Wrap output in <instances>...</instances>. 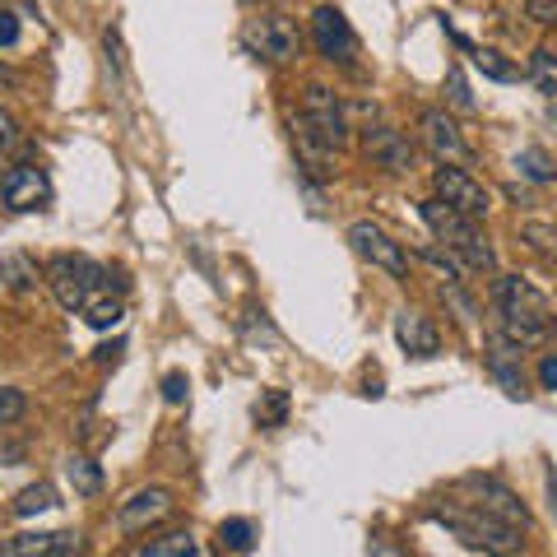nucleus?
Wrapping results in <instances>:
<instances>
[{"label":"nucleus","mask_w":557,"mask_h":557,"mask_svg":"<svg viewBox=\"0 0 557 557\" xmlns=\"http://www.w3.org/2000/svg\"><path fill=\"white\" fill-rule=\"evenodd\" d=\"M446 89H450V102H456L460 112H474V94H469V84H465L460 70H450V75H446Z\"/></svg>","instance_id":"29"},{"label":"nucleus","mask_w":557,"mask_h":557,"mask_svg":"<svg viewBox=\"0 0 557 557\" xmlns=\"http://www.w3.org/2000/svg\"><path fill=\"white\" fill-rule=\"evenodd\" d=\"M121 317H126V307H121L116 298H108V293H98V298L84 307V321H89L94 330H112V325H121Z\"/></svg>","instance_id":"25"},{"label":"nucleus","mask_w":557,"mask_h":557,"mask_svg":"<svg viewBox=\"0 0 557 557\" xmlns=\"http://www.w3.org/2000/svg\"><path fill=\"white\" fill-rule=\"evenodd\" d=\"M516 168H520V177H530V182H539V186H548V182H557V163L548 159L544 149H520L516 153Z\"/></svg>","instance_id":"24"},{"label":"nucleus","mask_w":557,"mask_h":557,"mask_svg":"<svg viewBox=\"0 0 557 557\" xmlns=\"http://www.w3.org/2000/svg\"><path fill=\"white\" fill-rule=\"evenodd\" d=\"M395 339H399V348H405L409 358H437V348H442L437 325H432L423 311H399L395 317Z\"/></svg>","instance_id":"17"},{"label":"nucleus","mask_w":557,"mask_h":557,"mask_svg":"<svg viewBox=\"0 0 557 557\" xmlns=\"http://www.w3.org/2000/svg\"><path fill=\"white\" fill-rule=\"evenodd\" d=\"M450 38H456L460 47H469V61H474V70H483L487 79H497V84H511V79L520 75V70H516V61H507V57H502V51H493V47H474V42L465 38V33H450Z\"/></svg>","instance_id":"18"},{"label":"nucleus","mask_w":557,"mask_h":557,"mask_svg":"<svg viewBox=\"0 0 557 557\" xmlns=\"http://www.w3.org/2000/svg\"><path fill=\"white\" fill-rule=\"evenodd\" d=\"M362 153L386 172H409L413 168V145L395 126H368L362 131Z\"/></svg>","instance_id":"15"},{"label":"nucleus","mask_w":557,"mask_h":557,"mask_svg":"<svg viewBox=\"0 0 557 557\" xmlns=\"http://www.w3.org/2000/svg\"><path fill=\"white\" fill-rule=\"evenodd\" d=\"M20 42V14L0 10V47H14Z\"/></svg>","instance_id":"33"},{"label":"nucleus","mask_w":557,"mask_h":557,"mask_svg":"<svg viewBox=\"0 0 557 557\" xmlns=\"http://www.w3.org/2000/svg\"><path fill=\"white\" fill-rule=\"evenodd\" d=\"M418 219H423L428 228L437 233V242L460 260V265L483 270V274H493V270H497V251L487 247V237L474 228V219L456 214V209L442 205L437 196H432V200H418Z\"/></svg>","instance_id":"3"},{"label":"nucleus","mask_w":557,"mask_h":557,"mask_svg":"<svg viewBox=\"0 0 557 557\" xmlns=\"http://www.w3.org/2000/svg\"><path fill=\"white\" fill-rule=\"evenodd\" d=\"M311 42H317V51L325 61H339V65H354V57H358L354 28H348L344 10H335V5H321L311 14Z\"/></svg>","instance_id":"10"},{"label":"nucleus","mask_w":557,"mask_h":557,"mask_svg":"<svg viewBox=\"0 0 557 557\" xmlns=\"http://www.w3.org/2000/svg\"><path fill=\"white\" fill-rule=\"evenodd\" d=\"M0 200H5L10 214H38V209L51 205V182L42 168H10L5 177H0Z\"/></svg>","instance_id":"9"},{"label":"nucleus","mask_w":557,"mask_h":557,"mask_svg":"<svg viewBox=\"0 0 557 557\" xmlns=\"http://www.w3.org/2000/svg\"><path fill=\"white\" fill-rule=\"evenodd\" d=\"M539 386H544V391H557V354H548L544 362H539Z\"/></svg>","instance_id":"34"},{"label":"nucleus","mask_w":557,"mask_h":557,"mask_svg":"<svg viewBox=\"0 0 557 557\" xmlns=\"http://www.w3.org/2000/svg\"><path fill=\"white\" fill-rule=\"evenodd\" d=\"M168 511H172V493H168V487H139V493H131L116 507V525L126 534H139V530H149L153 520H163Z\"/></svg>","instance_id":"14"},{"label":"nucleus","mask_w":557,"mask_h":557,"mask_svg":"<svg viewBox=\"0 0 557 557\" xmlns=\"http://www.w3.org/2000/svg\"><path fill=\"white\" fill-rule=\"evenodd\" d=\"M65 483L75 487L79 497H98L102 493V469L89 456H70L65 460Z\"/></svg>","instance_id":"20"},{"label":"nucleus","mask_w":557,"mask_h":557,"mask_svg":"<svg viewBox=\"0 0 557 557\" xmlns=\"http://www.w3.org/2000/svg\"><path fill=\"white\" fill-rule=\"evenodd\" d=\"M28 413V395L20 386H0V423H20Z\"/></svg>","instance_id":"28"},{"label":"nucleus","mask_w":557,"mask_h":557,"mask_svg":"<svg viewBox=\"0 0 557 557\" xmlns=\"http://www.w3.org/2000/svg\"><path fill=\"white\" fill-rule=\"evenodd\" d=\"M242 42L270 65H284V61L302 57V28L293 20H284V14H260V20H251L247 33H242Z\"/></svg>","instance_id":"6"},{"label":"nucleus","mask_w":557,"mask_h":557,"mask_svg":"<svg viewBox=\"0 0 557 557\" xmlns=\"http://www.w3.org/2000/svg\"><path fill=\"white\" fill-rule=\"evenodd\" d=\"M428 516L442 520L446 530H456L460 544L483 548V553H493V557H516L520 548H525V539H520L525 530L507 525V520L487 516V511H479V507H432Z\"/></svg>","instance_id":"4"},{"label":"nucleus","mask_w":557,"mask_h":557,"mask_svg":"<svg viewBox=\"0 0 557 557\" xmlns=\"http://www.w3.org/2000/svg\"><path fill=\"white\" fill-rule=\"evenodd\" d=\"M298 145L307 153V168L325 172V163L348 145V116L335 89L325 84H307L302 94V112H298Z\"/></svg>","instance_id":"1"},{"label":"nucleus","mask_w":557,"mask_h":557,"mask_svg":"<svg viewBox=\"0 0 557 557\" xmlns=\"http://www.w3.org/2000/svg\"><path fill=\"white\" fill-rule=\"evenodd\" d=\"M186 395H190L186 372H168L163 376V399H168V405H186Z\"/></svg>","instance_id":"30"},{"label":"nucleus","mask_w":557,"mask_h":557,"mask_svg":"<svg viewBox=\"0 0 557 557\" xmlns=\"http://www.w3.org/2000/svg\"><path fill=\"white\" fill-rule=\"evenodd\" d=\"M284 413H288V395H284V391H270V395L256 405V423H260V428H278V423H284Z\"/></svg>","instance_id":"27"},{"label":"nucleus","mask_w":557,"mask_h":557,"mask_svg":"<svg viewBox=\"0 0 557 557\" xmlns=\"http://www.w3.org/2000/svg\"><path fill=\"white\" fill-rule=\"evenodd\" d=\"M14 145H20V121L0 108V153H10Z\"/></svg>","instance_id":"32"},{"label":"nucleus","mask_w":557,"mask_h":557,"mask_svg":"<svg viewBox=\"0 0 557 557\" xmlns=\"http://www.w3.org/2000/svg\"><path fill=\"white\" fill-rule=\"evenodd\" d=\"M530 84H534L539 94L557 98V51L553 47H539L534 57H530Z\"/></svg>","instance_id":"23"},{"label":"nucleus","mask_w":557,"mask_h":557,"mask_svg":"<svg viewBox=\"0 0 557 557\" xmlns=\"http://www.w3.org/2000/svg\"><path fill=\"white\" fill-rule=\"evenodd\" d=\"M548 330H553V335H557V317H553V325H548Z\"/></svg>","instance_id":"36"},{"label":"nucleus","mask_w":557,"mask_h":557,"mask_svg":"<svg viewBox=\"0 0 557 557\" xmlns=\"http://www.w3.org/2000/svg\"><path fill=\"white\" fill-rule=\"evenodd\" d=\"M38 284V260L24 256V251H10L0 256V288H14V293H28Z\"/></svg>","instance_id":"19"},{"label":"nucleus","mask_w":557,"mask_h":557,"mask_svg":"<svg viewBox=\"0 0 557 557\" xmlns=\"http://www.w3.org/2000/svg\"><path fill=\"white\" fill-rule=\"evenodd\" d=\"M432 190H437L442 205H450L456 214L474 219V223L487 214V209H493V196H487V186H483L479 177H469L465 168H450V163H442L437 172H432Z\"/></svg>","instance_id":"7"},{"label":"nucleus","mask_w":557,"mask_h":557,"mask_svg":"<svg viewBox=\"0 0 557 557\" xmlns=\"http://www.w3.org/2000/svg\"><path fill=\"white\" fill-rule=\"evenodd\" d=\"M42 278H47V288L57 293V302L65 311H84L102 293V284H108V270L94 265L89 256H70L65 251V256H51L47 260Z\"/></svg>","instance_id":"5"},{"label":"nucleus","mask_w":557,"mask_h":557,"mask_svg":"<svg viewBox=\"0 0 557 557\" xmlns=\"http://www.w3.org/2000/svg\"><path fill=\"white\" fill-rule=\"evenodd\" d=\"M121 354H126V344H121V339H116V344H102V348H98V362H102V368H108V362L116 368Z\"/></svg>","instance_id":"35"},{"label":"nucleus","mask_w":557,"mask_h":557,"mask_svg":"<svg viewBox=\"0 0 557 557\" xmlns=\"http://www.w3.org/2000/svg\"><path fill=\"white\" fill-rule=\"evenodd\" d=\"M483 368H487V376H493L511 399H525V395H530V391H525V372H520V344H516V339H507V335H493V339H487Z\"/></svg>","instance_id":"12"},{"label":"nucleus","mask_w":557,"mask_h":557,"mask_svg":"<svg viewBox=\"0 0 557 557\" xmlns=\"http://www.w3.org/2000/svg\"><path fill=\"white\" fill-rule=\"evenodd\" d=\"M418 126H423V145H428V153H432L437 163H450V168H456V163H469L465 135H460V126H456V121H450L442 108H428Z\"/></svg>","instance_id":"11"},{"label":"nucleus","mask_w":557,"mask_h":557,"mask_svg":"<svg viewBox=\"0 0 557 557\" xmlns=\"http://www.w3.org/2000/svg\"><path fill=\"white\" fill-rule=\"evenodd\" d=\"M219 544L228 548V553H237V557H247L251 548H256V520H247V516H228L219 525Z\"/></svg>","instance_id":"21"},{"label":"nucleus","mask_w":557,"mask_h":557,"mask_svg":"<svg viewBox=\"0 0 557 557\" xmlns=\"http://www.w3.org/2000/svg\"><path fill=\"white\" fill-rule=\"evenodd\" d=\"M348 247H354L362 260H372L376 270H386L391 278H409V251L399 247L386 228H376V223L358 219L354 228H348Z\"/></svg>","instance_id":"8"},{"label":"nucleus","mask_w":557,"mask_h":557,"mask_svg":"<svg viewBox=\"0 0 557 557\" xmlns=\"http://www.w3.org/2000/svg\"><path fill=\"white\" fill-rule=\"evenodd\" d=\"M465 487H474V493H479V502H474L479 511L497 516V520H507V525H520V530L530 525V511H525V502H520V497L511 493V487H502L497 479L469 474V479H465Z\"/></svg>","instance_id":"13"},{"label":"nucleus","mask_w":557,"mask_h":557,"mask_svg":"<svg viewBox=\"0 0 557 557\" xmlns=\"http://www.w3.org/2000/svg\"><path fill=\"white\" fill-rule=\"evenodd\" d=\"M51 507H61V502H57V487H51V483H28L24 493L14 497V516H20V520L42 516V511H51Z\"/></svg>","instance_id":"22"},{"label":"nucleus","mask_w":557,"mask_h":557,"mask_svg":"<svg viewBox=\"0 0 557 557\" xmlns=\"http://www.w3.org/2000/svg\"><path fill=\"white\" fill-rule=\"evenodd\" d=\"M145 553H149V557H200V544H196V539H190L186 530H177V534L153 539Z\"/></svg>","instance_id":"26"},{"label":"nucleus","mask_w":557,"mask_h":557,"mask_svg":"<svg viewBox=\"0 0 557 557\" xmlns=\"http://www.w3.org/2000/svg\"><path fill=\"white\" fill-rule=\"evenodd\" d=\"M493 302H497V317H502V335L516 339L520 348H530V344H539L548 335V325H553L548 298L534 284H525L520 274H502L497 278Z\"/></svg>","instance_id":"2"},{"label":"nucleus","mask_w":557,"mask_h":557,"mask_svg":"<svg viewBox=\"0 0 557 557\" xmlns=\"http://www.w3.org/2000/svg\"><path fill=\"white\" fill-rule=\"evenodd\" d=\"M79 553H84L79 534L51 530V534H20V539H10L0 557H79Z\"/></svg>","instance_id":"16"},{"label":"nucleus","mask_w":557,"mask_h":557,"mask_svg":"<svg viewBox=\"0 0 557 557\" xmlns=\"http://www.w3.org/2000/svg\"><path fill=\"white\" fill-rule=\"evenodd\" d=\"M525 14H530V20L534 24H557V0H525Z\"/></svg>","instance_id":"31"}]
</instances>
